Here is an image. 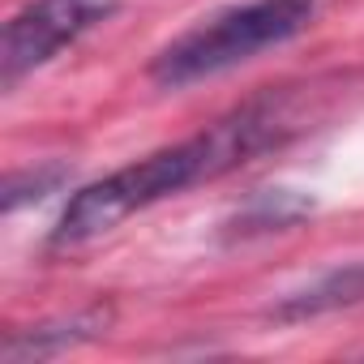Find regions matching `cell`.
Listing matches in <instances>:
<instances>
[{
	"label": "cell",
	"mask_w": 364,
	"mask_h": 364,
	"mask_svg": "<svg viewBox=\"0 0 364 364\" xmlns=\"http://www.w3.org/2000/svg\"><path fill=\"white\" fill-rule=\"evenodd\" d=\"M296 116L287 107L283 95H253L245 103H236L232 112H223L219 120H210L202 133L171 141L163 150L141 154L129 167L107 171L103 180L77 189L69 198V206L60 210L48 245L52 249H82L107 232H116L124 219L180 198L198 185H210V180H223L232 171H240L245 163H253L257 154L279 150L291 133H296Z\"/></svg>",
	"instance_id": "6da1fadb"
},
{
	"label": "cell",
	"mask_w": 364,
	"mask_h": 364,
	"mask_svg": "<svg viewBox=\"0 0 364 364\" xmlns=\"http://www.w3.org/2000/svg\"><path fill=\"white\" fill-rule=\"evenodd\" d=\"M317 18V0H240L202 22L185 35H176L150 60V82L163 90H185L206 77L232 73L262 52H274L304 35Z\"/></svg>",
	"instance_id": "7a4b0ae2"
},
{
	"label": "cell",
	"mask_w": 364,
	"mask_h": 364,
	"mask_svg": "<svg viewBox=\"0 0 364 364\" xmlns=\"http://www.w3.org/2000/svg\"><path fill=\"white\" fill-rule=\"evenodd\" d=\"M120 14V0H31L5 22L0 39V86L14 90L35 69L52 65L82 35Z\"/></svg>",
	"instance_id": "3957f363"
},
{
	"label": "cell",
	"mask_w": 364,
	"mask_h": 364,
	"mask_svg": "<svg viewBox=\"0 0 364 364\" xmlns=\"http://www.w3.org/2000/svg\"><path fill=\"white\" fill-rule=\"evenodd\" d=\"M116 309L112 304H86L77 313H65V317H52V321H39V326H26V330H9L5 343H0V360L5 364H39V360H56L65 351H77L95 338L107 334Z\"/></svg>",
	"instance_id": "277c9868"
},
{
	"label": "cell",
	"mask_w": 364,
	"mask_h": 364,
	"mask_svg": "<svg viewBox=\"0 0 364 364\" xmlns=\"http://www.w3.org/2000/svg\"><path fill=\"white\" fill-rule=\"evenodd\" d=\"M355 304H364V262H347V266H334V270L309 279L304 287L279 296L266 309V317L279 326H300V321H313V317H326L338 309H355Z\"/></svg>",
	"instance_id": "5b68a950"
},
{
	"label": "cell",
	"mask_w": 364,
	"mask_h": 364,
	"mask_svg": "<svg viewBox=\"0 0 364 364\" xmlns=\"http://www.w3.org/2000/svg\"><path fill=\"white\" fill-rule=\"evenodd\" d=\"M313 210H317V202L309 193H300V189H257L223 223V236L228 240H253V236L287 232V228L304 223Z\"/></svg>",
	"instance_id": "8992f818"
},
{
	"label": "cell",
	"mask_w": 364,
	"mask_h": 364,
	"mask_svg": "<svg viewBox=\"0 0 364 364\" xmlns=\"http://www.w3.org/2000/svg\"><path fill=\"white\" fill-rule=\"evenodd\" d=\"M69 163H35V167H18V171H9V180H5V210L14 215V210H22V206H31V202H43V198H52V193H60L65 185H69Z\"/></svg>",
	"instance_id": "52a82bcc"
}]
</instances>
